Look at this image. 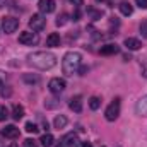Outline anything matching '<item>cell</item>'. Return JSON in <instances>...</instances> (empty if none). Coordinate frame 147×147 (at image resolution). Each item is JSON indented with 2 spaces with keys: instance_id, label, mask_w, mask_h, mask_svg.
Returning <instances> with one entry per match:
<instances>
[{
  "instance_id": "22",
  "label": "cell",
  "mask_w": 147,
  "mask_h": 147,
  "mask_svg": "<svg viewBox=\"0 0 147 147\" xmlns=\"http://www.w3.org/2000/svg\"><path fill=\"white\" fill-rule=\"evenodd\" d=\"M87 14H89V16H91V19H94V21H98V19H101V17H103V12H101V10L92 9V7H89V9H87Z\"/></svg>"
},
{
  "instance_id": "23",
  "label": "cell",
  "mask_w": 147,
  "mask_h": 147,
  "mask_svg": "<svg viewBox=\"0 0 147 147\" xmlns=\"http://www.w3.org/2000/svg\"><path fill=\"white\" fill-rule=\"evenodd\" d=\"M26 132H28V134H38V132H39V128H38L36 123L28 121V123H26Z\"/></svg>"
},
{
  "instance_id": "38",
  "label": "cell",
  "mask_w": 147,
  "mask_h": 147,
  "mask_svg": "<svg viewBox=\"0 0 147 147\" xmlns=\"http://www.w3.org/2000/svg\"><path fill=\"white\" fill-rule=\"evenodd\" d=\"M98 2H106V0H98Z\"/></svg>"
},
{
  "instance_id": "34",
  "label": "cell",
  "mask_w": 147,
  "mask_h": 147,
  "mask_svg": "<svg viewBox=\"0 0 147 147\" xmlns=\"http://www.w3.org/2000/svg\"><path fill=\"white\" fill-rule=\"evenodd\" d=\"M9 147H17V144H16V142H12V144H9Z\"/></svg>"
},
{
  "instance_id": "10",
  "label": "cell",
  "mask_w": 147,
  "mask_h": 147,
  "mask_svg": "<svg viewBox=\"0 0 147 147\" xmlns=\"http://www.w3.org/2000/svg\"><path fill=\"white\" fill-rule=\"evenodd\" d=\"M38 9L41 14H51L55 10V0H39Z\"/></svg>"
},
{
  "instance_id": "4",
  "label": "cell",
  "mask_w": 147,
  "mask_h": 147,
  "mask_svg": "<svg viewBox=\"0 0 147 147\" xmlns=\"http://www.w3.org/2000/svg\"><path fill=\"white\" fill-rule=\"evenodd\" d=\"M17 28H19V19H16L14 16H5V17H2V29H3L5 34L14 33Z\"/></svg>"
},
{
  "instance_id": "2",
  "label": "cell",
  "mask_w": 147,
  "mask_h": 147,
  "mask_svg": "<svg viewBox=\"0 0 147 147\" xmlns=\"http://www.w3.org/2000/svg\"><path fill=\"white\" fill-rule=\"evenodd\" d=\"M80 63H82V55L79 51H67L62 60V70L65 75H74L77 74Z\"/></svg>"
},
{
  "instance_id": "6",
  "label": "cell",
  "mask_w": 147,
  "mask_h": 147,
  "mask_svg": "<svg viewBox=\"0 0 147 147\" xmlns=\"http://www.w3.org/2000/svg\"><path fill=\"white\" fill-rule=\"evenodd\" d=\"M65 87H67V82H65L63 79H60V77H53V79L48 82V89H50V92H53V94L63 92Z\"/></svg>"
},
{
  "instance_id": "13",
  "label": "cell",
  "mask_w": 147,
  "mask_h": 147,
  "mask_svg": "<svg viewBox=\"0 0 147 147\" xmlns=\"http://www.w3.org/2000/svg\"><path fill=\"white\" fill-rule=\"evenodd\" d=\"M123 45H125L128 50H132V51L142 48V43H140V39H137V38H127V39L123 41Z\"/></svg>"
},
{
  "instance_id": "35",
  "label": "cell",
  "mask_w": 147,
  "mask_h": 147,
  "mask_svg": "<svg viewBox=\"0 0 147 147\" xmlns=\"http://www.w3.org/2000/svg\"><path fill=\"white\" fill-rule=\"evenodd\" d=\"M5 5V0H0V7H3Z\"/></svg>"
},
{
  "instance_id": "14",
  "label": "cell",
  "mask_w": 147,
  "mask_h": 147,
  "mask_svg": "<svg viewBox=\"0 0 147 147\" xmlns=\"http://www.w3.org/2000/svg\"><path fill=\"white\" fill-rule=\"evenodd\" d=\"M69 108L75 113H80L82 111V96H74L69 103Z\"/></svg>"
},
{
  "instance_id": "21",
  "label": "cell",
  "mask_w": 147,
  "mask_h": 147,
  "mask_svg": "<svg viewBox=\"0 0 147 147\" xmlns=\"http://www.w3.org/2000/svg\"><path fill=\"white\" fill-rule=\"evenodd\" d=\"M22 80H24L26 84H38V82H39V77H38V75H31V74H24V75H22Z\"/></svg>"
},
{
  "instance_id": "19",
  "label": "cell",
  "mask_w": 147,
  "mask_h": 147,
  "mask_svg": "<svg viewBox=\"0 0 147 147\" xmlns=\"http://www.w3.org/2000/svg\"><path fill=\"white\" fill-rule=\"evenodd\" d=\"M39 142H41V146L43 147H51L53 146V142H55V137H53L51 134H45V135L41 137Z\"/></svg>"
},
{
  "instance_id": "31",
  "label": "cell",
  "mask_w": 147,
  "mask_h": 147,
  "mask_svg": "<svg viewBox=\"0 0 147 147\" xmlns=\"http://www.w3.org/2000/svg\"><path fill=\"white\" fill-rule=\"evenodd\" d=\"M72 19H74V21H80V10H79V9L72 14Z\"/></svg>"
},
{
  "instance_id": "5",
  "label": "cell",
  "mask_w": 147,
  "mask_h": 147,
  "mask_svg": "<svg viewBox=\"0 0 147 147\" xmlns=\"http://www.w3.org/2000/svg\"><path fill=\"white\" fill-rule=\"evenodd\" d=\"M45 26H46L45 16H43V14H33V17L29 19V28H31L34 33H38V31H43Z\"/></svg>"
},
{
  "instance_id": "16",
  "label": "cell",
  "mask_w": 147,
  "mask_h": 147,
  "mask_svg": "<svg viewBox=\"0 0 147 147\" xmlns=\"http://www.w3.org/2000/svg\"><path fill=\"white\" fill-rule=\"evenodd\" d=\"M60 34L58 33H51V34H48L46 38V46H50V48H55V46H60Z\"/></svg>"
},
{
  "instance_id": "17",
  "label": "cell",
  "mask_w": 147,
  "mask_h": 147,
  "mask_svg": "<svg viewBox=\"0 0 147 147\" xmlns=\"http://www.w3.org/2000/svg\"><path fill=\"white\" fill-rule=\"evenodd\" d=\"M67 123H69V120H67L65 115H58V116H55V120H53V127L58 128V130H60V128H65Z\"/></svg>"
},
{
  "instance_id": "11",
  "label": "cell",
  "mask_w": 147,
  "mask_h": 147,
  "mask_svg": "<svg viewBox=\"0 0 147 147\" xmlns=\"http://www.w3.org/2000/svg\"><path fill=\"white\" fill-rule=\"evenodd\" d=\"M118 51H120V46H118L116 43H108V45H105V46H101V48H99V53H101V55H105V57L115 55V53H118Z\"/></svg>"
},
{
  "instance_id": "30",
  "label": "cell",
  "mask_w": 147,
  "mask_h": 147,
  "mask_svg": "<svg viewBox=\"0 0 147 147\" xmlns=\"http://www.w3.org/2000/svg\"><path fill=\"white\" fill-rule=\"evenodd\" d=\"M140 74H142V77H147V63L140 65Z\"/></svg>"
},
{
  "instance_id": "37",
  "label": "cell",
  "mask_w": 147,
  "mask_h": 147,
  "mask_svg": "<svg viewBox=\"0 0 147 147\" xmlns=\"http://www.w3.org/2000/svg\"><path fill=\"white\" fill-rule=\"evenodd\" d=\"M0 87H2V77H0Z\"/></svg>"
},
{
  "instance_id": "26",
  "label": "cell",
  "mask_w": 147,
  "mask_h": 147,
  "mask_svg": "<svg viewBox=\"0 0 147 147\" xmlns=\"http://www.w3.org/2000/svg\"><path fill=\"white\" fill-rule=\"evenodd\" d=\"M139 31H140L142 38H146V39H147V21H142V22H140V26H139Z\"/></svg>"
},
{
  "instance_id": "27",
  "label": "cell",
  "mask_w": 147,
  "mask_h": 147,
  "mask_svg": "<svg viewBox=\"0 0 147 147\" xmlns=\"http://www.w3.org/2000/svg\"><path fill=\"white\" fill-rule=\"evenodd\" d=\"M24 147H38V146L33 139H26V140H24Z\"/></svg>"
},
{
  "instance_id": "18",
  "label": "cell",
  "mask_w": 147,
  "mask_h": 147,
  "mask_svg": "<svg viewBox=\"0 0 147 147\" xmlns=\"http://www.w3.org/2000/svg\"><path fill=\"white\" fill-rule=\"evenodd\" d=\"M22 116H24V108H22L21 105H14V106H12V118H14L16 121H19Z\"/></svg>"
},
{
  "instance_id": "33",
  "label": "cell",
  "mask_w": 147,
  "mask_h": 147,
  "mask_svg": "<svg viewBox=\"0 0 147 147\" xmlns=\"http://www.w3.org/2000/svg\"><path fill=\"white\" fill-rule=\"evenodd\" d=\"M82 147H92V146H91L89 142H84V144H82Z\"/></svg>"
},
{
  "instance_id": "25",
  "label": "cell",
  "mask_w": 147,
  "mask_h": 147,
  "mask_svg": "<svg viewBox=\"0 0 147 147\" xmlns=\"http://www.w3.org/2000/svg\"><path fill=\"white\" fill-rule=\"evenodd\" d=\"M7 116H9V110H7L3 105H0V121H5Z\"/></svg>"
},
{
  "instance_id": "15",
  "label": "cell",
  "mask_w": 147,
  "mask_h": 147,
  "mask_svg": "<svg viewBox=\"0 0 147 147\" xmlns=\"http://www.w3.org/2000/svg\"><path fill=\"white\" fill-rule=\"evenodd\" d=\"M118 9H120V12L123 14V16H132L134 14V7H132V3L130 2H127V0H123V2H120V5H118Z\"/></svg>"
},
{
  "instance_id": "1",
  "label": "cell",
  "mask_w": 147,
  "mask_h": 147,
  "mask_svg": "<svg viewBox=\"0 0 147 147\" xmlns=\"http://www.w3.org/2000/svg\"><path fill=\"white\" fill-rule=\"evenodd\" d=\"M28 62L34 69L50 70V69H53L57 65V55L51 53V51H34V53L28 55Z\"/></svg>"
},
{
  "instance_id": "3",
  "label": "cell",
  "mask_w": 147,
  "mask_h": 147,
  "mask_svg": "<svg viewBox=\"0 0 147 147\" xmlns=\"http://www.w3.org/2000/svg\"><path fill=\"white\" fill-rule=\"evenodd\" d=\"M120 110H121L120 99H113L110 105H108L106 111H105V118H106L108 121H115V120L120 116Z\"/></svg>"
},
{
  "instance_id": "20",
  "label": "cell",
  "mask_w": 147,
  "mask_h": 147,
  "mask_svg": "<svg viewBox=\"0 0 147 147\" xmlns=\"http://www.w3.org/2000/svg\"><path fill=\"white\" fill-rule=\"evenodd\" d=\"M99 106H101V99L98 98V96H92V98H89V108L92 111L99 110Z\"/></svg>"
},
{
  "instance_id": "7",
  "label": "cell",
  "mask_w": 147,
  "mask_h": 147,
  "mask_svg": "<svg viewBox=\"0 0 147 147\" xmlns=\"http://www.w3.org/2000/svg\"><path fill=\"white\" fill-rule=\"evenodd\" d=\"M21 45H36L38 41H39V38H38L36 33H29V31H24V33H21L19 34V39H17Z\"/></svg>"
},
{
  "instance_id": "32",
  "label": "cell",
  "mask_w": 147,
  "mask_h": 147,
  "mask_svg": "<svg viewBox=\"0 0 147 147\" xmlns=\"http://www.w3.org/2000/svg\"><path fill=\"white\" fill-rule=\"evenodd\" d=\"M87 70H89V69H87V67H82V65H80V67H79V70H77V72H79V75H86V74H87Z\"/></svg>"
},
{
  "instance_id": "12",
  "label": "cell",
  "mask_w": 147,
  "mask_h": 147,
  "mask_svg": "<svg viewBox=\"0 0 147 147\" xmlns=\"http://www.w3.org/2000/svg\"><path fill=\"white\" fill-rule=\"evenodd\" d=\"M135 113H137L139 116H147V96L140 98V99L137 101V105H135Z\"/></svg>"
},
{
  "instance_id": "39",
  "label": "cell",
  "mask_w": 147,
  "mask_h": 147,
  "mask_svg": "<svg viewBox=\"0 0 147 147\" xmlns=\"http://www.w3.org/2000/svg\"><path fill=\"white\" fill-rule=\"evenodd\" d=\"M101 147H105V146H101Z\"/></svg>"
},
{
  "instance_id": "8",
  "label": "cell",
  "mask_w": 147,
  "mask_h": 147,
  "mask_svg": "<svg viewBox=\"0 0 147 147\" xmlns=\"http://www.w3.org/2000/svg\"><path fill=\"white\" fill-rule=\"evenodd\" d=\"M60 142H62V146L63 147H79L80 146V140H79L77 134H74V132L67 134V135H63Z\"/></svg>"
},
{
  "instance_id": "29",
  "label": "cell",
  "mask_w": 147,
  "mask_h": 147,
  "mask_svg": "<svg viewBox=\"0 0 147 147\" xmlns=\"http://www.w3.org/2000/svg\"><path fill=\"white\" fill-rule=\"evenodd\" d=\"M69 2H70V3H72V5H75V7H77V9H79V7H80V5H84V0H69Z\"/></svg>"
},
{
  "instance_id": "24",
  "label": "cell",
  "mask_w": 147,
  "mask_h": 147,
  "mask_svg": "<svg viewBox=\"0 0 147 147\" xmlns=\"http://www.w3.org/2000/svg\"><path fill=\"white\" fill-rule=\"evenodd\" d=\"M67 21H69V16L63 12V14H60V16H58V19H57V26H58V28H62V26H65V24H67Z\"/></svg>"
},
{
  "instance_id": "36",
  "label": "cell",
  "mask_w": 147,
  "mask_h": 147,
  "mask_svg": "<svg viewBox=\"0 0 147 147\" xmlns=\"http://www.w3.org/2000/svg\"><path fill=\"white\" fill-rule=\"evenodd\" d=\"M0 147H5V144H3V142H2V139H0Z\"/></svg>"
},
{
  "instance_id": "9",
  "label": "cell",
  "mask_w": 147,
  "mask_h": 147,
  "mask_svg": "<svg viewBox=\"0 0 147 147\" xmlns=\"http://www.w3.org/2000/svg\"><path fill=\"white\" fill-rule=\"evenodd\" d=\"M0 134H2V137H5V139H17V137H19V128H17L16 125H5Z\"/></svg>"
},
{
  "instance_id": "28",
  "label": "cell",
  "mask_w": 147,
  "mask_h": 147,
  "mask_svg": "<svg viewBox=\"0 0 147 147\" xmlns=\"http://www.w3.org/2000/svg\"><path fill=\"white\" fill-rule=\"evenodd\" d=\"M135 3H137V7H140V9H147V0H135Z\"/></svg>"
}]
</instances>
